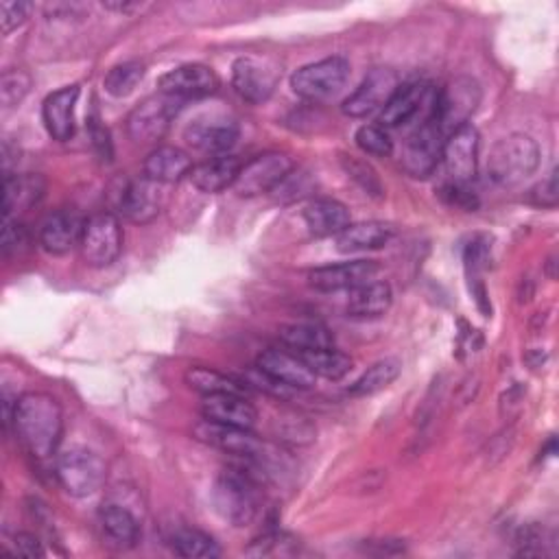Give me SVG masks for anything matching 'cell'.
<instances>
[{
	"label": "cell",
	"mask_w": 559,
	"mask_h": 559,
	"mask_svg": "<svg viewBox=\"0 0 559 559\" xmlns=\"http://www.w3.org/2000/svg\"><path fill=\"white\" fill-rule=\"evenodd\" d=\"M103 8L110 12H120V14H129V12L138 10L136 3H103Z\"/></svg>",
	"instance_id": "47"
},
{
	"label": "cell",
	"mask_w": 559,
	"mask_h": 559,
	"mask_svg": "<svg viewBox=\"0 0 559 559\" xmlns=\"http://www.w3.org/2000/svg\"><path fill=\"white\" fill-rule=\"evenodd\" d=\"M401 374H403V363L398 358H383L371 365L365 374L347 390V394L352 398L374 396V394L388 390L392 383H396Z\"/></svg>",
	"instance_id": "32"
},
{
	"label": "cell",
	"mask_w": 559,
	"mask_h": 559,
	"mask_svg": "<svg viewBox=\"0 0 559 559\" xmlns=\"http://www.w3.org/2000/svg\"><path fill=\"white\" fill-rule=\"evenodd\" d=\"M394 291L388 282H367L350 291L347 315L356 319H377L390 310Z\"/></svg>",
	"instance_id": "30"
},
{
	"label": "cell",
	"mask_w": 559,
	"mask_h": 559,
	"mask_svg": "<svg viewBox=\"0 0 559 559\" xmlns=\"http://www.w3.org/2000/svg\"><path fill=\"white\" fill-rule=\"evenodd\" d=\"M350 77V62L345 58H328L308 66H302L291 77L293 92L304 101H326L341 92Z\"/></svg>",
	"instance_id": "5"
},
{
	"label": "cell",
	"mask_w": 559,
	"mask_h": 559,
	"mask_svg": "<svg viewBox=\"0 0 559 559\" xmlns=\"http://www.w3.org/2000/svg\"><path fill=\"white\" fill-rule=\"evenodd\" d=\"M539 166V147L531 136L511 134L500 138L487 157V175L498 186H516Z\"/></svg>",
	"instance_id": "3"
},
{
	"label": "cell",
	"mask_w": 559,
	"mask_h": 559,
	"mask_svg": "<svg viewBox=\"0 0 559 559\" xmlns=\"http://www.w3.org/2000/svg\"><path fill=\"white\" fill-rule=\"evenodd\" d=\"M490 250H492V247H490L487 239H483V237L472 239V241L468 243L466 254H463V261H466L470 274H479L481 269L487 267V263H490Z\"/></svg>",
	"instance_id": "42"
},
{
	"label": "cell",
	"mask_w": 559,
	"mask_h": 559,
	"mask_svg": "<svg viewBox=\"0 0 559 559\" xmlns=\"http://www.w3.org/2000/svg\"><path fill=\"white\" fill-rule=\"evenodd\" d=\"M394 239V228L383 221L350 224L341 234H336V247L341 252H367L381 250Z\"/></svg>",
	"instance_id": "29"
},
{
	"label": "cell",
	"mask_w": 559,
	"mask_h": 559,
	"mask_svg": "<svg viewBox=\"0 0 559 559\" xmlns=\"http://www.w3.org/2000/svg\"><path fill=\"white\" fill-rule=\"evenodd\" d=\"M442 198L457 208L463 211H477L479 208V198L474 195L470 183H457V181H448L442 189Z\"/></svg>",
	"instance_id": "40"
},
{
	"label": "cell",
	"mask_w": 559,
	"mask_h": 559,
	"mask_svg": "<svg viewBox=\"0 0 559 559\" xmlns=\"http://www.w3.org/2000/svg\"><path fill=\"white\" fill-rule=\"evenodd\" d=\"M45 195V179L40 175H5V195H3V215L12 219L34 204H38Z\"/></svg>",
	"instance_id": "28"
},
{
	"label": "cell",
	"mask_w": 559,
	"mask_h": 559,
	"mask_svg": "<svg viewBox=\"0 0 559 559\" xmlns=\"http://www.w3.org/2000/svg\"><path fill=\"white\" fill-rule=\"evenodd\" d=\"M14 550L25 557H42L45 555V546L34 533H16Z\"/></svg>",
	"instance_id": "45"
},
{
	"label": "cell",
	"mask_w": 559,
	"mask_h": 559,
	"mask_svg": "<svg viewBox=\"0 0 559 559\" xmlns=\"http://www.w3.org/2000/svg\"><path fill=\"white\" fill-rule=\"evenodd\" d=\"M183 138L204 153L226 155L239 140V123L228 114H206L186 127Z\"/></svg>",
	"instance_id": "16"
},
{
	"label": "cell",
	"mask_w": 559,
	"mask_h": 559,
	"mask_svg": "<svg viewBox=\"0 0 559 559\" xmlns=\"http://www.w3.org/2000/svg\"><path fill=\"white\" fill-rule=\"evenodd\" d=\"M31 88V77L25 71H8L0 77V101L3 107L18 105Z\"/></svg>",
	"instance_id": "39"
},
{
	"label": "cell",
	"mask_w": 559,
	"mask_h": 559,
	"mask_svg": "<svg viewBox=\"0 0 559 559\" xmlns=\"http://www.w3.org/2000/svg\"><path fill=\"white\" fill-rule=\"evenodd\" d=\"M173 550L179 557H189V559H215L221 555L219 544L215 542V537H211L208 533L200 531V529H179L173 535Z\"/></svg>",
	"instance_id": "35"
},
{
	"label": "cell",
	"mask_w": 559,
	"mask_h": 559,
	"mask_svg": "<svg viewBox=\"0 0 559 559\" xmlns=\"http://www.w3.org/2000/svg\"><path fill=\"white\" fill-rule=\"evenodd\" d=\"M263 470L265 466L241 459L239 466H230L215 481V509L232 526H247L256 520L261 507V483L265 479Z\"/></svg>",
	"instance_id": "2"
},
{
	"label": "cell",
	"mask_w": 559,
	"mask_h": 559,
	"mask_svg": "<svg viewBox=\"0 0 559 559\" xmlns=\"http://www.w3.org/2000/svg\"><path fill=\"white\" fill-rule=\"evenodd\" d=\"M160 94L170 97L175 101H189V99H204L217 92L219 77L213 68L204 64H186L179 68L168 71L160 77Z\"/></svg>",
	"instance_id": "17"
},
{
	"label": "cell",
	"mask_w": 559,
	"mask_h": 559,
	"mask_svg": "<svg viewBox=\"0 0 559 559\" xmlns=\"http://www.w3.org/2000/svg\"><path fill=\"white\" fill-rule=\"evenodd\" d=\"M31 12V3H0V25H3V34L10 36L14 29H18Z\"/></svg>",
	"instance_id": "41"
},
{
	"label": "cell",
	"mask_w": 559,
	"mask_h": 559,
	"mask_svg": "<svg viewBox=\"0 0 559 559\" xmlns=\"http://www.w3.org/2000/svg\"><path fill=\"white\" fill-rule=\"evenodd\" d=\"M401 81L392 68H374L369 71L360 86L345 99L343 114L350 118H363L383 110L390 99L396 94Z\"/></svg>",
	"instance_id": "13"
},
{
	"label": "cell",
	"mask_w": 559,
	"mask_h": 559,
	"mask_svg": "<svg viewBox=\"0 0 559 559\" xmlns=\"http://www.w3.org/2000/svg\"><path fill=\"white\" fill-rule=\"evenodd\" d=\"M343 168H345V173L360 186V189H363L367 195L383 198V183H381L377 170L371 168L369 164L360 162V160L354 157V155H345V157H343Z\"/></svg>",
	"instance_id": "38"
},
{
	"label": "cell",
	"mask_w": 559,
	"mask_h": 559,
	"mask_svg": "<svg viewBox=\"0 0 559 559\" xmlns=\"http://www.w3.org/2000/svg\"><path fill=\"white\" fill-rule=\"evenodd\" d=\"M88 129H90V138H92V144H94L97 153H99L103 160H112L110 131H107L105 125L101 123L99 112H92V114L88 116Z\"/></svg>",
	"instance_id": "43"
},
{
	"label": "cell",
	"mask_w": 559,
	"mask_h": 559,
	"mask_svg": "<svg viewBox=\"0 0 559 559\" xmlns=\"http://www.w3.org/2000/svg\"><path fill=\"white\" fill-rule=\"evenodd\" d=\"M479 103H481L479 84L470 77H459L450 81L444 90H437L433 118L440 123L444 134H450L470 123V116L477 112Z\"/></svg>",
	"instance_id": "11"
},
{
	"label": "cell",
	"mask_w": 559,
	"mask_h": 559,
	"mask_svg": "<svg viewBox=\"0 0 559 559\" xmlns=\"http://www.w3.org/2000/svg\"><path fill=\"white\" fill-rule=\"evenodd\" d=\"M175 99L164 94L149 97L142 103H138L127 118L129 138L138 144H153L162 140L175 114Z\"/></svg>",
	"instance_id": "15"
},
{
	"label": "cell",
	"mask_w": 559,
	"mask_h": 559,
	"mask_svg": "<svg viewBox=\"0 0 559 559\" xmlns=\"http://www.w3.org/2000/svg\"><path fill=\"white\" fill-rule=\"evenodd\" d=\"M293 173V160L287 153L269 151L256 155L241 166L234 191L239 198H258L263 193L276 191L278 186Z\"/></svg>",
	"instance_id": "8"
},
{
	"label": "cell",
	"mask_w": 559,
	"mask_h": 559,
	"mask_svg": "<svg viewBox=\"0 0 559 559\" xmlns=\"http://www.w3.org/2000/svg\"><path fill=\"white\" fill-rule=\"evenodd\" d=\"M280 77L282 68L274 58L245 55L239 58L232 66V86L237 94L252 105L269 101L278 88Z\"/></svg>",
	"instance_id": "7"
},
{
	"label": "cell",
	"mask_w": 559,
	"mask_h": 559,
	"mask_svg": "<svg viewBox=\"0 0 559 559\" xmlns=\"http://www.w3.org/2000/svg\"><path fill=\"white\" fill-rule=\"evenodd\" d=\"M256 369L289 390H310L315 388V381H317L308 365L295 352L278 350V347L265 350L256 358Z\"/></svg>",
	"instance_id": "19"
},
{
	"label": "cell",
	"mask_w": 559,
	"mask_h": 559,
	"mask_svg": "<svg viewBox=\"0 0 559 559\" xmlns=\"http://www.w3.org/2000/svg\"><path fill=\"white\" fill-rule=\"evenodd\" d=\"M535 202L539 206H555L557 204V170L548 175L546 181H542L535 191Z\"/></svg>",
	"instance_id": "46"
},
{
	"label": "cell",
	"mask_w": 559,
	"mask_h": 559,
	"mask_svg": "<svg viewBox=\"0 0 559 559\" xmlns=\"http://www.w3.org/2000/svg\"><path fill=\"white\" fill-rule=\"evenodd\" d=\"M186 383L202 396H247V385L211 367H191L186 371Z\"/></svg>",
	"instance_id": "31"
},
{
	"label": "cell",
	"mask_w": 559,
	"mask_h": 559,
	"mask_svg": "<svg viewBox=\"0 0 559 559\" xmlns=\"http://www.w3.org/2000/svg\"><path fill=\"white\" fill-rule=\"evenodd\" d=\"M58 479L62 487L75 496L86 498L97 494L105 483V461L88 448H68L58 457Z\"/></svg>",
	"instance_id": "4"
},
{
	"label": "cell",
	"mask_w": 559,
	"mask_h": 559,
	"mask_svg": "<svg viewBox=\"0 0 559 559\" xmlns=\"http://www.w3.org/2000/svg\"><path fill=\"white\" fill-rule=\"evenodd\" d=\"M356 144L363 153L367 155H377V157H388L394 151V142L392 136L388 134L385 127L381 125H363L356 131Z\"/></svg>",
	"instance_id": "37"
},
{
	"label": "cell",
	"mask_w": 559,
	"mask_h": 559,
	"mask_svg": "<svg viewBox=\"0 0 559 559\" xmlns=\"http://www.w3.org/2000/svg\"><path fill=\"white\" fill-rule=\"evenodd\" d=\"M202 414H204V420H211L215 424L247 429V431H252L258 420L254 405L247 403L245 396H232V394L204 396Z\"/></svg>",
	"instance_id": "23"
},
{
	"label": "cell",
	"mask_w": 559,
	"mask_h": 559,
	"mask_svg": "<svg viewBox=\"0 0 559 559\" xmlns=\"http://www.w3.org/2000/svg\"><path fill=\"white\" fill-rule=\"evenodd\" d=\"M295 354L308 365V369L315 377H321L326 381H341L352 369V358L334 347L315 350V352H295Z\"/></svg>",
	"instance_id": "34"
},
{
	"label": "cell",
	"mask_w": 559,
	"mask_h": 559,
	"mask_svg": "<svg viewBox=\"0 0 559 559\" xmlns=\"http://www.w3.org/2000/svg\"><path fill=\"white\" fill-rule=\"evenodd\" d=\"M379 271H381V265L377 261H350V263L313 269L308 274V284L319 293L354 291L374 280Z\"/></svg>",
	"instance_id": "18"
},
{
	"label": "cell",
	"mask_w": 559,
	"mask_h": 559,
	"mask_svg": "<svg viewBox=\"0 0 559 559\" xmlns=\"http://www.w3.org/2000/svg\"><path fill=\"white\" fill-rule=\"evenodd\" d=\"M280 341L291 352H315L334 347L332 332L321 323H291L280 330Z\"/></svg>",
	"instance_id": "33"
},
{
	"label": "cell",
	"mask_w": 559,
	"mask_h": 559,
	"mask_svg": "<svg viewBox=\"0 0 559 559\" xmlns=\"http://www.w3.org/2000/svg\"><path fill=\"white\" fill-rule=\"evenodd\" d=\"M81 256L90 267H110L123 250L120 221L112 213H99L86 221L79 243Z\"/></svg>",
	"instance_id": "10"
},
{
	"label": "cell",
	"mask_w": 559,
	"mask_h": 559,
	"mask_svg": "<svg viewBox=\"0 0 559 559\" xmlns=\"http://www.w3.org/2000/svg\"><path fill=\"white\" fill-rule=\"evenodd\" d=\"M147 68L144 64L140 62H125V64H118L114 66L105 79H103V86L107 90V94L112 97H127L136 90V86L142 81Z\"/></svg>",
	"instance_id": "36"
},
{
	"label": "cell",
	"mask_w": 559,
	"mask_h": 559,
	"mask_svg": "<svg viewBox=\"0 0 559 559\" xmlns=\"http://www.w3.org/2000/svg\"><path fill=\"white\" fill-rule=\"evenodd\" d=\"M12 424L29 455L36 459H49L60 446L64 414L53 396L29 392L16 401Z\"/></svg>",
	"instance_id": "1"
},
{
	"label": "cell",
	"mask_w": 559,
	"mask_h": 559,
	"mask_svg": "<svg viewBox=\"0 0 559 559\" xmlns=\"http://www.w3.org/2000/svg\"><path fill=\"white\" fill-rule=\"evenodd\" d=\"M118 211L131 224H138V226L151 224L162 211L160 183L151 181L149 177L129 179L120 189Z\"/></svg>",
	"instance_id": "20"
},
{
	"label": "cell",
	"mask_w": 559,
	"mask_h": 559,
	"mask_svg": "<svg viewBox=\"0 0 559 559\" xmlns=\"http://www.w3.org/2000/svg\"><path fill=\"white\" fill-rule=\"evenodd\" d=\"M142 168L144 177L155 183H177L191 175L193 160L177 147H157L147 155Z\"/></svg>",
	"instance_id": "25"
},
{
	"label": "cell",
	"mask_w": 559,
	"mask_h": 559,
	"mask_svg": "<svg viewBox=\"0 0 559 559\" xmlns=\"http://www.w3.org/2000/svg\"><path fill=\"white\" fill-rule=\"evenodd\" d=\"M304 224L317 239L336 237L350 226V211L336 200H315L304 208Z\"/></svg>",
	"instance_id": "27"
},
{
	"label": "cell",
	"mask_w": 559,
	"mask_h": 559,
	"mask_svg": "<svg viewBox=\"0 0 559 559\" xmlns=\"http://www.w3.org/2000/svg\"><path fill=\"white\" fill-rule=\"evenodd\" d=\"M442 160L450 181L472 186L479 168V131L472 123L448 134L444 140Z\"/></svg>",
	"instance_id": "14"
},
{
	"label": "cell",
	"mask_w": 559,
	"mask_h": 559,
	"mask_svg": "<svg viewBox=\"0 0 559 559\" xmlns=\"http://www.w3.org/2000/svg\"><path fill=\"white\" fill-rule=\"evenodd\" d=\"M99 524L107 544L114 548H134L140 539V522L123 505H103L99 511Z\"/></svg>",
	"instance_id": "26"
},
{
	"label": "cell",
	"mask_w": 559,
	"mask_h": 559,
	"mask_svg": "<svg viewBox=\"0 0 559 559\" xmlns=\"http://www.w3.org/2000/svg\"><path fill=\"white\" fill-rule=\"evenodd\" d=\"M435 101H437V88H433L427 81H407L398 86L396 94L383 107L381 127L385 129L403 127L414 118H418L420 114H424V120L433 118Z\"/></svg>",
	"instance_id": "12"
},
{
	"label": "cell",
	"mask_w": 559,
	"mask_h": 559,
	"mask_svg": "<svg viewBox=\"0 0 559 559\" xmlns=\"http://www.w3.org/2000/svg\"><path fill=\"white\" fill-rule=\"evenodd\" d=\"M193 433H195V440H200L213 448H219L239 459L256 461L261 466H267L276 455L269 444H265L263 440L252 435V431H247V429H234V427L215 424L211 420H202L193 429Z\"/></svg>",
	"instance_id": "6"
},
{
	"label": "cell",
	"mask_w": 559,
	"mask_h": 559,
	"mask_svg": "<svg viewBox=\"0 0 559 559\" xmlns=\"http://www.w3.org/2000/svg\"><path fill=\"white\" fill-rule=\"evenodd\" d=\"M241 166H243L241 160L234 155H215V157L193 166L189 177L198 191L215 195V193L230 189V186L234 189Z\"/></svg>",
	"instance_id": "24"
},
{
	"label": "cell",
	"mask_w": 559,
	"mask_h": 559,
	"mask_svg": "<svg viewBox=\"0 0 559 559\" xmlns=\"http://www.w3.org/2000/svg\"><path fill=\"white\" fill-rule=\"evenodd\" d=\"M29 241L27 230L14 221V219H5V228H3V254L12 256L14 252H21Z\"/></svg>",
	"instance_id": "44"
},
{
	"label": "cell",
	"mask_w": 559,
	"mask_h": 559,
	"mask_svg": "<svg viewBox=\"0 0 559 559\" xmlns=\"http://www.w3.org/2000/svg\"><path fill=\"white\" fill-rule=\"evenodd\" d=\"M79 86H66L45 99L42 118L53 140L66 142L75 134V107L79 101Z\"/></svg>",
	"instance_id": "22"
},
{
	"label": "cell",
	"mask_w": 559,
	"mask_h": 559,
	"mask_svg": "<svg viewBox=\"0 0 559 559\" xmlns=\"http://www.w3.org/2000/svg\"><path fill=\"white\" fill-rule=\"evenodd\" d=\"M86 221L75 211H58L47 217L40 230L42 247L53 256H64L81 243Z\"/></svg>",
	"instance_id": "21"
},
{
	"label": "cell",
	"mask_w": 559,
	"mask_h": 559,
	"mask_svg": "<svg viewBox=\"0 0 559 559\" xmlns=\"http://www.w3.org/2000/svg\"><path fill=\"white\" fill-rule=\"evenodd\" d=\"M446 134L442 131L440 123L435 118H427L420 123V127L407 138L403 147V168L407 175L416 179H424L433 175L437 164L442 162Z\"/></svg>",
	"instance_id": "9"
}]
</instances>
